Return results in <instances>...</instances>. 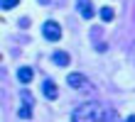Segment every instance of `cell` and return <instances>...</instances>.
I'll use <instances>...</instances> for the list:
<instances>
[{"label":"cell","instance_id":"obj_1","mask_svg":"<svg viewBox=\"0 0 135 122\" xmlns=\"http://www.w3.org/2000/svg\"><path fill=\"white\" fill-rule=\"evenodd\" d=\"M74 122H101L106 120V110L101 108V103H84L81 108H76L71 112Z\"/></svg>","mask_w":135,"mask_h":122},{"label":"cell","instance_id":"obj_2","mask_svg":"<svg viewBox=\"0 0 135 122\" xmlns=\"http://www.w3.org/2000/svg\"><path fill=\"white\" fill-rule=\"evenodd\" d=\"M42 34L49 39V42H59V39H61V27H59L54 20H47V22L42 24Z\"/></svg>","mask_w":135,"mask_h":122},{"label":"cell","instance_id":"obj_3","mask_svg":"<svg viewBox=\"0 0 135 122\" xmlns=\"http://www.w3.org/2000/svg\"><path fill=\"white\" fill-rule=\"evenodd\" d=\"M76 10H79V15L86 17V20L93 17V5H91V0H76Z\"/></svg>","mask_w":135,"mask_h":122},{"label":"cell","instance_id":"obj_4","mask_svg":"<svg viewBox=\"0 0 135 122\" xmlns=\"http://www.w3.org/2000/svg\"><path fill=\"white\" fill-rule=\"evenodd\" d=\"M42 93H44V98H47V100H54V98L59 95V91H57V83H54L52 78H47L44 83H42Z\"/></svg>","mask_w":135,"mask_h":122},{"label":"cell","instance_id":"obj_5","mask_svg":"<svg viewBox=\"0 0 135 122\" xmlns=\"http://www.w3.org/2000/svg\"><path fill=\"white\" fill-rule=\"evenodd\" d=\"M66 81H69V86H71V88H81V86H86V78L81 76V73H69Z\"/></svg>","mask_w":135,"mask_h":122},{"label":"cell","instance_id":"obj_6","mask_svg":"<svg viewBox=\"0 0 135 122\" xmlns=\"http://www.w3.org/2000/svg\"><path fill=\"white\" fill-rule=\"evenodd\" d=\"M32 76H35V71L30 68V66L17 68V78H20V83H30V81H32Z\"/></svg>","mask_w":135,"mask_h":122},{"label":"cell","instance_id":"obj_7","mask_svg":"<svg viewBox=\"0 0 135 122\" xmlns=\"http://www.w3.org/2000/svg\"><path fill=\"white\" fill-rule=\"evenodd\" d=\"M52 59H54V63H57V66H69V61H71L66 51H54Z\"/></svg>","mask_w":135,"mask_h":122},{"label":"cell","instance_id":"obj_8","mask_svg":"<svg viewBox=\"0 0 135 122\" xmlns=\"http://www.w3.org/2000/svg\"><path fill=\"white\" fill-rule=\"evenodd\" d=\"M17 117H20V120H30V117H32V105H30V103H25V105L20 108Z\"/></svg>","mask_w":135,"mask_h":122},{"label":"cell","instance_id":"obj_9","mask_svg":"<svg viewBox=\"0 0 135 122\" xmlns=\"http://www.w3.org/2000/svg\"><path fill=\"white\" fill-rule=\"evenodd\" d=\"M113 7H101V20L103 22H110V20H113Z\"/></svg>","mask_w":135,"mask_h":122},{"label":"cell","instance_id":"obj_10","mask_svg":"<svg viewBox=\"0 0 135 122\" xmlns=\"http://www.w3.org/2000/svg\"><path fill=\"white\" fill-rule=\"evenodd\" d=\"M20 0H0V5H3V10H12L15 5H17Z\"/></svg>","mask_w":135,"mask_h":122},{"label":"cell","instance_id":"obj_11","mask_svg":"<svg viewBox=\"0 0 135 122\" xmlns=\"http://www.w3.org/2000/svg\"><path fill=\"white\" fill-rule=\"evenodd\" d=\"M39 3H42V5H49V0H39Z\"/></svg>","mask_w":135,"mask_h":122}]
</instances>
